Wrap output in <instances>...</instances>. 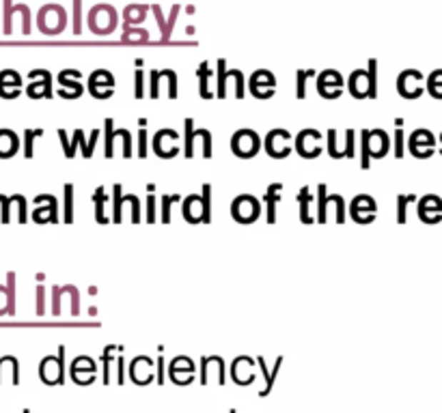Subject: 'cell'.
Here are the masks:
<instances>
[{
    "instance_id": "cell-1",
    "label": "cell",
    "mask_w": 442,
    "mask_h": 413,
    "mask_svg": "<svg viewBox=\"0 0 442 413\" xmlns=\"http://www.w3.org/2000/svg\"><path fill=\"white\" fill-rule=\"evenodd\" d=\"M376 61H369V71L361 69V71H354L348 80V86H350V93L358 99L363 97H376L378 91H376Z\"/></svg>"
},
{
    "instance_id": "cell-2",
    "label": "cell",
    "mask_w": 442,
    "mask_h": 413,
    "mask_svg": "<svg viewBox=\"0 0 442 413\" xmlns=\"http://www.w3.org/2000/svg\"><path fill=\"white\" fill-rule=\"evenodd\" d=\"M259 147H261V138H259V133L253 131V129H240V131H236L233 138H231V149H233V153H236L238 158L248 160V158L257 155Z\"/></svg>"
},
{
    "instance_id": "cell-3",
    "label": "cell",
    "mask_w": 442,
    "mask_h": 413,
    "mask_svg": "<svg viewBox=\"0 0 442 413\" xmlns=\"http://www.w3.org/2000/svg\"><path fill=\"white\" fill-rule=\"evenodd\" d=\"M259 213H261V203H259L255 196H251V194L238 196V198L233 200V205H231V215H233V220L240 222V224H251V222H255V220L259 218Z\"/></svg>"
},
{
    "instance_id": "cell-4",
    "label": "cell",
    "mask_w": 442,
    "mask_h": 413,
    "mask_svg": "<svg viewBox=\"0 0 442 413\" xmlns=\"http://www.w3.org/2000/svg\"><path fill=\"white\" fill-rule=\"evenodd\" d=\"M317 190H319V198H317V222L319 224H326V220H328V207L330 205H337V224H343L346 222V200H343V196H339V194H333V196H326V185L323 183H319L317 185Z\"/></svg>"
},
{
    "instance_id": "cell-5",
    "label": "cell",
    "mask_w": 442,
    "mask_h": 413,
    "mask_svg": "<svg viewBox=\"0 0 442 413\" xmlns=\"http://www.w3.org/2000/svg\"><path fill=\"white\" fill-rule=\"evenodd\" d=\"M408 147L412 151L414 158L418 160H427L433 155V149H436V136L429 131V129H416L410 133L408 138Z\"/></svg>"
},
{
    "instance_id": "cell-6",
    "label": "cell",
    "mask_w": 442,
    "mask_h": 413,
    "mask_svg": "<svg viewBox=\"0 0 442 413\" xmlns=\"http://www.w3.org/2000/svg\"><path fill=\"white\" fill-rule=\"evenodd\" d=\"M266 151L270 158L283 160L291 153V133L287 129H272L266 136Z\"/></svg>"
},
{
    "instance_id": "cell-7",
    "label": "cell",
    "mask_w": 442,
    "mask_h": 413,
    "mask_svg": "<svg viewBox=\"0 0 442 413\" xmlns=\"http://www.w3.org/2000/svg\"><path fill=\"white\" fill-rule=\"evenodd\" d=\"M321 133L317 129H302L298 136H296V151L306 158V160H313L321 153Z\"/></svg>"
},
{
    "instance_id": "cell-8",
    "label": "cell",
    "mask_w": 442,
    "mask_h": 413,
    "mask_svg": "<svg viewBox=\"0 0 442 413\" xmlns=\"http://www.w3.org/2000/svg\"><path fill=\"white\" fill-rule=\"evenodd\" d=\"M397 91L406 99H416L423 95V73L418 69H406L397 78Z\"/></svg>"
},
{
    "instance_id": "cell-9",
    "label": "cell",
    "mask_w": 442,
    "mask_h": 413,
    "mask_svg": "<svg viewBox=\"0 0 442 413\" xmlns=\"http://www.w3.org/2000/svg\"><path fill=\"white\" fill-rule=\"evenodd\" d=\"M186 158H192L194 155V141L201 138L203 143V158H211V133L207 129H199L194 131V121L192 118H186Z\"/></svg>"
},
{
    "instance_id": "cell-10",
    "label": "cell",
    "mask_w": 442,
    "mask_h": 413,
    "mask_svg": "<svg viewBox=\"0 0 442 413\" xmlns=\"http://www.w3.org/2000/svg\"><path fill=\"white\" fill-rule=\"evenodd\" d=\"M317 91H319V95L326 97V99L339 97L341 91H343V78H341V73L335 71V69H326L323 73H319V78H317Z\"/></svg>"
},
{
    "instance_id": "cell-11",
    "label": "cell",
    "mask_w": 442,
    "mask_h": 413,
    "mask_svg": "<svg viewBox=\"0 0 442 413\" xmlns=\"http://www.w3.org/2000/svg\"><path fill=\"white\" fill-rule=\"evenodd\" d=\"M177 141H179V133L173 131V129H160L156 136H154V151L160 155V158H175L179 147H177Z\"/></svg>"
},
{
    "instance_id": "cell-12",
    "label": "cell",
    "mask_w": 442,
    "mask_h": 413,
    "mask_svg": "<svg viewBox=\"0 0 442 413\" xmlns=\"http://www.w3.org/2000/svg\"><path fill=\"white\" fill-rule=\"evenodd\" d=\"M89 91H91L97 99L110 97V95H113V91H115V78H113V73L106 71V69L93 71L91 78H89Z\"/></svg>"
},
{
    "instance_id": "cell-13",
    "label": "cell",
    "mask_w": 442,
    "mask_h": 413,
    "mask_svg": "<svg viewBox=\"0 0 442 413\" xmlns=\"http://www.w3.org/2000/svg\"><path fill=\"white\" fill-rule=\"evenodd\" d=\"M350 211H352V218H354L358 224H369V222H373V218H376V213H378V205H376V200H373L371 196L361 194V196H356V198L352 200Z\"/></svg>"
},
{
    "instance_id": "cell-14",
    "label": "cell",
    "mask_w": 442,
    "mask_h": 413,
    "mask_svg": "<svg viewBox=\"0 0 442 413\" xmlns=\"http://www.w3.org/2000/svg\"><path fill=\"white\" fill-rule=\"evenodd\" d=\"M216 381L223 385L225 383V362L223 357L211 355V357H203L201 360V383H209Z\"/></svg>"
},
{
    "instance_id": "cell-15",
    "label": "cell",
    "mask_w": 442,
    "mask_h": 413,
    "mask_svg": "<svg viewBox=\"0 0 442 413\" xmlns=\"http://www.w3.org/2000/svg\"><path fill=\"white\" fill-rule=\"evenodd\" d=\"M65 349H59V357H46L41 362V379L50 385L63 383V372H65Z\"/></svg>"
},
{
    "instance_id": "cell-16",
    "label": "cell",
    "mask_w": 442,
    "mask_h": 413,
    "mask_svg": "<svg viewBox=\"0 0 442 413\" xmlns=\"http://www.w3.org/2000/svg\"><path fill=\"white\" fill-rule=\"evenodd\" d=\"M130 379L136 383V385H147L156 379L154 374V360L147 357V355H139L132 360L130 364Z\"/></svg>"
},
{
    "instance_id": "cell-17",
    "label": "cell",
    "mask_w": 442,
    "mask_h": 413,
    "mask_svg": "<svg viewBox=\"0 0 442 413\" xmlns=\"http://www.w3.org/2000/svg\"><path fill=\"white\" fill-rule=\"evenodd\" d=\"M418 218L425 224H438L442 220V198L436 194H427L418 200Z\"/></svg>"
},
{
    "instance_id": "cell-18",
    "label": "cell",
    "mask_w": 442,
    "mask_h": 413,
    "mask_svg": "<svg viewBox=\"0 0 442 413\" xmlns=\"http://www.w3.org/2000/svg\"><path fill=\"white\" fill-rule=\"evenodd\" d=\"M363 136L367 138V147H369V155L380 160L388 153L391 149V141H388V133L384 129H365Z\"/></svg>"
},
{
    "instance_id": "cell-19",
    "label": "cell",
    "mask_w": 442,
    "mask_h": 413,
    "mask_svg": "<svg viewBox=\"0 0 442 413\" xmlns=\"http://www.w3.org/2000/svg\"><path fill=\"white\" fill-rule=\"evenodd\" d=\"M251 93L255 95V97H259V99H268L272 93H274V86H276V80H274V76L270 73V71H266V69H261V71H257V73H253V78H251Z\"/></svg>"
},
{
    "instance_id": "cell-20",
    "label": "cell",
    "mask_w": 442,
    "mask_h": 413,
    "mask_svg": "<svg viewBox=\"0 0 442 413\" xmlns=\"http://www.w3.org/2000/svg\"><path fill=\"white\" fill-rule=\"evenodd\" d=\"M231 377L238 385H251L255 381V362L246 355L238 357L231 366Z\"/></svg>"
},
{
    "instance_id": "cell-21",
    "label": "cell",
    "mask_w": 442,
    "mask_h": 413,
    "mask_svg": "<svg viewBox=\"0 0 442 413\" xmlns=\"http://www.w3.org/2000/svg\"><path fill=\"white\" fill-rule=\"evenodd\" d=\"M184 218L192 224L205 222V205L203 196H188L184 200Z\"/></svg>"
},
{
    "instance_id": "cell-22",
    "label": "cell",
    "mask_w": 442,
    "mask_h": 413,
    "mask_svg": "<svg viewBox=\"0 0 442 413\" xmlns=\"http://www.w3.org/2000/svg\"><path fill=\"white\" fill-rule=\"evenodd\" d=\"M281 194H283V183H272L268 188V194H266V209H268V224H274L276 222V205L281 200Z\"/></svg>"
},
{
    "instance_id": "cell-23",
    "label": "cell",
    "mask_w": 442,
    "mask_h": 413,
    "mask_svg": "<svg viewBox=\"0 0 442 413\" xmlns=\"http://www.w3.org/2000/svg\"><path fill=\"white\" fill-rule=\"evenodd\" d=\"M257 366L261 368V372H263V377H266V387H263L259 394H261V396H268L270 389H272V385H274V379H276V374H278V370H281V366H283V357L276 360L272 372H268V368H266V360H263V357H257Z\"/></svg>"
},
{
    "instance_id": "cell-24",
    "label": "cell",
    "mask_w": 442,
    "mask_h": 413,
    "mask_svg": "<svg viewBox=\"0 0 442 413\" xmlns=\"http://www.w3.org/2000/svg\"><path fill=\"white\" fill-rule=\"evenodd\" d=\"M298 203H300V220L302 224H313V215H311V207H313V196L308 192V188H302L298 194Z\"/></svg>"
},
{
    "instance_id": "cell-25",
    "label": "cell",
    "mask_w": 442,
    "mask_h": 413,
    "mask_svg": "<svg viewBox=\"0 0 442 413\" xmlns=\"http://www.w3.org/2000/svg\"><path fill=\"white\" fill-rule=\"evenodd\" d=\"M427 88H429V95H431V97L442 99V69H436V71L429 76Z\"/></svg>"
},
{
    "instance_id": "cell-26",
    "label": "cell",
    "mask_w": 442,
    "mask_h": 413,
    "mask_svg": "<svg viewBox=\"0 0 442 413\" xmlns=\"http://www.w3.org/2000/svg\"><path fill=\"white\" fill-rule=\"evenodd\" d=\"M93 203H95V220L99 224H106V215H104V205H106V194L104 188H97L93 194Z\"/></svg>"
},
{
    "instance_id": "cell-27",
    "label": "cell",
    "mask_w": 442,
    "mask_h": 413,
    "mask_svg": "<svg viewBox=\"0 0 442 413\" xmlns=\"http://www.w3.org/2000/svg\"><path fill=\"white\" fill-rule=\"evenodd\" d=\"M169 372H194V362H192L190 357L179 355V357H175V360L171 362Z\"/></svg>"
},
{
    "instance_id": "cell-28",
    "label": "cell",
    "mask_w": 442,
    "mask_h": 413,
    "mask_svg": "<svg viewBox=\"0 0 442 413\" xmlns=\"http://www.w3.org/2000/svg\"><path fill=\"white\" fill-rule=\"evenodd\" d=\"M209 73H211V71L207 69V63H201V67H199V80H201V97H205V99L214 97V93L209 91V84H207Z\"/></svg>"
},
{
    "instance_id": "cell-29",
    "label": "cell",
    "mask_w": 442,
    "mask_h": 413,
    "mask_svg": "<svg viewBox=\"0 0 442 413\" xmlns=\"http://www.w3.org/2000/svg\"><path fill=\"white\" fill-rule=\"evenodd\" d=\"M106 158H113L115 149H113V141L117 138V131L113 129V118H106Z\"/></svg>"
},
{
    "instance_id": "cell-30",
    "label": "cell",
    "mask_w": 442,
    "mask_h": 413,
    "mask_svg": "<svg viewBox=\"0 0 442 413\" xmlns=\"http://www.w3.org/2000/svg\"><path fill=\"white\" fill-rule=\"evenodd\" d=\"M74 220V185H65V222L69 224Z\"/></svg>"
},
{
    "instance_id": "cell-31",
    "label": "cell",
    "mask_w": 442,
    "mask_h": 413,
    "mask_svg": "<svg viewBox=\"0 0 442 413\" xmlns=\"http://www.w3.org/2000/svg\"><path fill=\"white\" fill-rule=\"evenodd\" d=\"M414 200H416L414 194H408V196L401 194V196L397 198V203H399V207H397V222H399V224L406 222V207H408L410 203H414Z\"/></svg>"
},
{
    "instance_id": "cell-32",
    "label": "cell",
    "mask_w": 442,
    "mask_h": 413,
    "mask_svg": "<svg viewBox=\"0 0 442 413\" xmlns=\"http://www.w3.org/2000/svg\"><path fill=\"white\" fill-rule=\"evenodd\" d=\"M328 153H330V158H335V160L343 158V153L337 149V131L335 129L328 131Z\"/></svg>"
},
{
    "instance_id": "cell-33",
    "label": "cell",
    "mask_w": 442,
    "mask_h": 413,
    "mask_svg": "<svg viewBox=\"0 0 442 413\" xmlns=\"http://www.w3.org/2000/svg\"><path fill=\"white\" fill-rule=\"evenodd\" d=\"M401 125H403V121L397 118V131H395V155L397 158H403V131H401Z\"/></svg>"
},
{
    "instance_id": "cell-34",
    "label": "cell",
    "mask_w": 442,
    "mask_h": 413,
    "mask_svg": "<svg viewBox=\"0 0 442 413\" xmlns=\"http://www.w3.org/2000/svg\"><path fill=\"white\" fill-rule=\"evenodd\" d=\"M203 205H205V224L211 220V185H203Z\"/></svg>"
},
{
    "instance_id": "cell-35",
    "label": "cell",
    "mask_w": 442,
    "mask_h": 413,
    "mask_svg": "<svg viewBox=\"0 0 442 413\" xmlns=\"http://www.w3.org/2000/svg\"><path fill=\"white\" fill-rule=\"evenodd\" d=\"M117 133L124 141V158H132V133L128 129H117Z\"/></svg>"
},
{
    "instance_id": "cell-36",
    "label": "cell",
    "mask_w": 442,
    "mask_h": 413,
    "mask_svg": "<svg viewBox=\"0 0 442 413\" xmlns=\"http://www.w3.org/2000/svg\"><path fill=\"white\" fill-rule=\"evenodd\" d=\"M139 158H147V131H145V118L141 121V131H139Z\"/></svg>"
},
{
    "instance_id": "cell-37",
    "label": "cell",
    "mask_w": 442,
    "mask_h": 413,
    "mask_svg": "<svg viewBox=\"0 0 442 413\" xmlns=\"http://www.w3.org/2000/svg\"><path fill=\"white\" fill-rule=\"evenodd\" d=\"M311 76H313V71H311V69L298 71V76H296V78H298V97H300V99L306 95V88H304L306 84H304V82H306V78H311Z\"/></svg>"
},
{
    "instance_id": "cell-38",
    "label": "cell",
    "mask_w": 442,
    "mask_h": 413,
    "mask_svg": "<svg viewBox=\"0 0 442 413\" xmlns=\"http://www.w3.org/2000/svg\"><path fill=\"white\" fill-rule=\"evenodd\" d=\"M179 200V196H164L162 198V222L169 224L171 222V203Z\"/></svg>"
},
{
    "instance_id": "cell-39",
    "label": "cell",
    "mask_w": 442,
    "mask_h": 413,
    "mask_svg": "<svg viewBox=\"0 0 442 413\" xmlns=\"http://www.w3.org/2000/svg\"><path fill=\"white\" fill-rule=\"evenodd\" d=\"M171 379L177 383V385H186V383H192L194 379V372H169Z\"/></svg>"
},
{
    "instance_id": "cell-40",
    "label": "cell",
    "mask_w": 442,
    "mask_h": 413,
    "mask_svg": "<svg viewBox=\"0 0 442 413\" xmlns=\"http://www.w3.org/2000/svg\"><path fill=\"white\" fill-rule=\"evenodd\" d=\"M346 158H354V129L346 131Z\"/></svg>"
},
{
    "instance_id": "cell-41",
    "label": "cell",
    "mask_w": 442,
    "mask_h": 413,
    "mask_svg": "<svg viewBox=\"0 0 442 413\" xmlns=\"http://www.w3.org/2000/svg\"><path fill=\"white\" fill-rule=\"evenodd\" d=\"M154 220H156V198H154V194H149V198H147V222L154 224Z\"/></svg>"
},
{
    "instance_id": "cell-42",
    "label": "cell",
    "mask_w": 442,
    "mask_h": 413,
    "mask_svg": "<svg viewBox=\"0 0 442 413\" xmlns=\"http://www.w3.org/2000/svg\"><path fill=\"white\" fill-rule=\"evenodd\" d=\"M37 131H26V158H31L33 155V136H35Z\"/></svg>"
},
{
    "instance_id": "cell-43",
    "label": "cell",
    "mask_w": 442,
    "mask_h": 413,
    "mask_svg": "<svg viewBox=\"0 0 442 413\" xmlns=\"http://www.w3.org/2000/svg\"><path fill=\"white\" fill-rule=\"evenodd\" d=\"M156 381L162 385L164 383V360L162 357H158V374H156Z\"/></svg>"
},
{
    "instance_id": "cell-44",
    "label": "cell",
    "mask_w": 442,
    "mask_h": 413,
    "mask_svg": "<svg viewBox=\"0 0 442 413\" xmlns=\"http://www.w3.org/2000/svg\"><path fill=\"white\" fill-rule=\"evenodd\" d=\"M126 379H124V357L119 355L117 357V383H124Z\"/></svg>"
},
{
    "instance_id": "cell-45",
    "label": "cell",
    "mask_w": 442,
    "mask_h": 413,
    "mask_svg": "<svg viewBox=\"0 0 442 413\" xmlns=\"http://www.w3.org/2000/svg\"><path fill=\"white\" fill-rule=\"evenodd\" d=\"M136 95L143 97V71H136Z\"/></svg>"
},
{
    "instance_id": "cell-46",
    "label": "cell",
    "mask_w": 442,
    "mask_h": 413,
    "mask_svg": "<svg viewBox=\"0 0 442 413\" xmlns=\"http://www.w3.org/2000/svg\"><path fill=\"white\" fill-rule=\"evenodd\" d=\"M440 143H442V133H440ZM440 155H442V149H440Z\"/></svg>"
}]
</instances>
